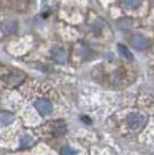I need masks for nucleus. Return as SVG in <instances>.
Here are the masks:
<instances>
[{"instance_id": "0eeeda50", "label": "nucleus", "mask_w": 154, "mask_h": 155, "mask_svg": "<svg viewBox=\"0 0 154 155\" xmlns=\"http://www.w3.org/2000/svg\"><path fill=\"white\" fill-rule=\"evenodd\" d=\"M118 51H119L120 56L124 57L125 60H127V61H133L134 60V56L130 51V49H127L124 45H118Z\"/></svg>"}, {"instance_id": "9b49d317", "label": "nucleus", "mask_w": 154, "mask_h": 155, "mask_svg": "<svg viewBox=\"0 0 154 155\" xmlns=\"http://www.w3.org/2000/svg\"><path fill=\"white\" fill-rule=\"evenodd\" d=\"M61 155H77V152L69 146H64L61 149Z\"/></svg>"}, {"instance_id": "f257e3e1", "label": "nucleus", "mask_w": 154, "mask_h": 155, "mask_svg": "<svg viewBox=\"0 0 154 155\" xmlns=\"http://www.w3.org/2000/svg\"><path fill=\"white\" fill-rule=\"evenodd\" d=\"M23 77H25L23 74H21L20 71H15V70H13V71H8L5 76H2L4 81L12 86L19 85V84L22 82Z\"/></svg>"}, {"instance_id": "7ed1b4c3", "label": "nucleus", "mask_w": 154, "mask_h": 155, "mask_svg": "<svg viewBox=\"0 0 154 155\" xmlns=\"http://www.w3.org/2000/svg\"><path fill=\"white\" fill-rule=\"evenodd\" d=\"M146 121L145 117L140 113H131L127 117V124L132 130H139L141 126H144Z\"/></svg>"}, {"instance_id": "9d476101", "label": "nucleus", "mask_w": 154, "mask_h": 155, "mask_svg": "<svg viewBox=\"0 0 154 155\" xmlns=\"http://www.w3.org/2000/svg\"><path fill=\"white\" fill-rule=\"evenodd\" d=\"M54 133L57 137L63 135L65 133V125L62 124V125H56V126H54Z\"/></svg>"}, {"instance_id": "f03ea898", "label": "nucleus", "mask_w": 154, "mask_h": 155, "mask_svg": "<svg viewBox=\"0 0 154 155\" xmlns=\"http://www.w3.org/2000/svg\"><path fill=\"white\" fill-rule=\"evenodd\" d=\"M35 109L38 110V112L41 116L46 117L49 116L53 111V105L48 99H38L35 101Z\"/></svg>"}, {"instance_id": "39448f33", "label": "nucleus", "mask_w": 154, "mask_h": 155, "mask_svg": "<svg viewBox=\"0 0 154 155\" xmlns=\"http://www.w3.org/2000/svg\"><path fill=\"white\" fill-rule=\"evenodd\" d=\"M1 29L4 31L5 34H8V35L14 34L18 31V23L15 21H13V20L4 21V22L1 23Z\"/></svg>"}, {"instance_id": "6e6552de", "label": "nucleus", "mask_w": 154, "mask_h": 155, "mask_svg": "<svg viewBox=\"0 0 154 155\" xmlns=\"http://www.w3.org/2000/svg\"><path fill=\"white\" fill-rule=\"evenodd\" d=\"M14 120V117L11 112L7 111H4V112H0V123L2 125H9L12 121Z\"/></svg>"}, {"instance_id": "f8f14e48", "label": "nucleus", "mask_w": 154, "mask_h": 155, "mask_svg": "<svg viewBox=\"0 0 154 155\" xmlns=\"http://www.w3.org/2000/svg\"><path fill=\"white\" fill-rule=\"evenodd\" d=\"M21 145H22V148L29 147V146L33 145V140L28 135H25V137H22V139H21Z\"/></svg>"}, {"instance_id": "20e7f679", "label": "nucleus", "mask_w": 154, "mask_h": 155, "mask_svg": "<svg viewBox=\"0 0 154 155\" xmlns=\"http://www.w3.org/2000/svg\"><path fill=\"white\" fill-rule=\"evenodd\" d=\"M131 45L136 49H138V50H145L148 46V42H147V40L142 36V35H139V34H136V35H133L131 39Z\"/></svg>"}, {"instance_id": "423d86ee", "label": "nucleus", "mask_w": 154, "mask_h": 155, "mask_svg": "<svg viewBox=\"0 0 154 155\" xmlns=\"http://www.w3.org/2000/svg\"><path fill=\"white\" fill-rule=\"evenodd\" d=\"M53 57L57 63H63L67 62V51L63 48H55L53 50Z\"/></svg>"}, {"instance_id": "1a4fd4ad", "label": "nucleus", "mask_w": 154, "mask_h": 155, "mask_svg": "<svg viewBox=\"0 0 154 155\" xmlns=\"http://www.w3.org/2000/svg\"><path fill=\"white\" fill-rule=\"evenodd\" d=\"M123 4L127 8H136L139 6L140 0H123Z\"/></svg>"}]
</instances>
